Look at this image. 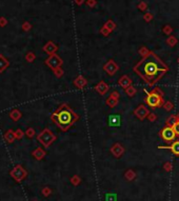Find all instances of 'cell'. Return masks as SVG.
<instances>
[{"mask_svg":"<svg viewBox=\"0 0 179 201\" xmlns=\"http://www.w3.org/2000/svg\"><path fill=\"white\" fill-rule=\"evenodd\" d=\"M133 173L132 172H129V173H126V178L128 179H132L133 178Z\"/></svg>","mask_w":179,"mask_h":201,"instance_id":"44","label":"cell"},{"mask_svg":"<svg viewBox=\"0 0 179 201\" xmlns=\"http://www.w3.org/2000/svg\"><path fill=\"white\" fill-rule=\"evenodd\" d=\"M162 108H163V110L166 111V112H170V111L174 110V104H173V102H172V101L168 100V101H164Z\"/></svg>","mask_w":179,"mask_h":201,"instance_id":"26","label":"cell"},{"mask_svg":"<svg viewBox=\"0 0 179 201\" xmlns=\"http://www.w3.org/2000/svg\"><path fill=\"white\" fill-rule=\"evenodd\" d=\"M173 130H174V132H175V134H176V136L177 137H179V121H177L176 122L175 124L173 125Z\"/></svg>","mask_w":179,"mask_h":201,"instance_id":"39","label":"cell"},{"mask_svg":"<svg viewBox=\"0 0 179 201\" xmlns=\"http://www.w3.org/2000/svg\"><path fill=\"white\" fill-rule=\"evenodd\" d=\"M132 83H133L132 79H131L128 75H122V76L118 79V84L122 87L123 90H125V89H128L129 86H132Z\"/></svg>","mask_w":179,"mask_h":201,"instance_id":"16","label":"cell"},{"mask_svg":"<svg viewBox=\"0 0 179 201\" xmlns=\"http://www.w3.org/2000/svg\"><path fill=\"white\" fill-rule=\"evenodd\" d=\"M177 61H178V63H179V58H178V60H177Z\"/></svg>","mask_w":179,"mask_h":201,"instance_id":"46","label":"cell"},{"mask_svg":"<svg viewBox=\"0 0 179 201\" xmlns=\"http://www.w3.org/2000/svg\"><path fill=\"white\" fill-rule=\"evenodd\" d=\"M171 166H172V165H171L170 162H166V164H164V167H166V171H170V170H171Z\"/></svg>","mask_w":179,"mask_h":201,"instance_id":"42","label":"cell"},{"mask_svg":"<svg viewBox=\"0 0 179 201\" xmlns=\"http://www.w3.org/2000/svg\"><path fill=\"white\" fill-rule=\"evenodd\" d=\"M159 136H160V138L163 139L164 141H166V142H173V141L175 140L176 137H177L175 134V132H174L173 127L166 126V125L160 130V132H159Z\"/></svg>","mask_w":179,"mask_h":201,"instance_id":"6","label":"cell"},{"mask_svg":"<svg viewBox=\"0 0 179 201\" xmlns=\"http://www.w3.org/2000/svg\"><path fill=\"white\" fill-rule=\"evenodd\" d=\"M15 134H16V138H17V139H22L23 136L25 135V133H23L22 130H20V129L16 130V131H15Z\"/></svg>","mask_w":179,"mask_h":201,"instance_id":"34","label":"cell"},{"mask_svg":"<svg viewBox=\"0 0 179 201\" xmlns=\"http://www.w3.org/2000/svg\"><path fill=\"white\" fill-rule=\"evenodd\" d=\"M162 33L168 35V36H171V34L173 33V27H172L170 24H166L162 27Z\"/></svg>","mask_w":179,"mask_h":201,"instance_id":"28","label":"cell"},{"mask_svg":"<svg viewBox=\"0 0 179 201\" xmlns=\"http://www.w3.org/2000/svg\"><path fill=\"white\" fill-rule=\"evenodd\" d=\"M25 135H27V137H28V138H33L36 135L35 130L33 129V127H28L27 131H25Z\"/></svg>","mask_w":179,"mask_h":201,"instance_id":"33","label":"cell"},{"mask_svg":"<svg viewBox=\"0 0 179 201\" xmlns=\"http://www.w3.org/2000/svg\"><path fill=\"white\" fill-rule=\"evenodd\" d=\"M53 73H54V75L56 76L57 78H61L64 75V71L62 70V68H56L55 71H53Z\"/></svg>","mask_w":179,"mask_h":201,"instance_id":"31","label":"cell"},{"mask_svg":"<svg viewBox=\"0 0 179 201\" xmlns=\"http://www.w3.org/2000/svg\"><path fill=\"white\" fill-rule=\"evenodd\" d=\"M9 67V61L2 54H0V73L4 72Z\"/></svg>","mask_w":179,"mask_h":201,"instance_id":"18","label":"cell"},{"mask_svg":"<svg viewBox=\"0 0 179 201\" xmlns=\"http://www.w3.org/2000/svg\"><path fill=\"white\" fill-rule=\"evenodd\" d=\"M31 29H32V25H31V23H30V22H28V21H25V22L22 24V30H23V31H25V32L30 31Z\"/></svg>","mask_w":179,"mask_h":201,"instance_id":"38","label":"cell"},{"mask_svg":"<svg viewBox=\"0 0 179 201\" xmlns=\"http://www.w3.org/2000/svg\"><path fill=\"white\" fill-rule=\"evenodd\" d=\"M4 140L6 141L8 143H13L14 141L16 140V134L15 132L13 131V130H8V131L6 132V134H4Z\"/></svg>","mask_w":179,"mask_h":201,"instance_id":"17","label":"cell"},{"mask_svg":"<svg viewBox=\"0 0 179 201\" xmlns=\"http://www.w3.org/2000/svg\"><path fill=\"white\" fill-rule=\"evenodd\" d=\"M119 98H120V94H119V92H117V91L112 92L111 95L107 97V99L106 100V105L110 106V108H115L119 102Z\"/></svg>","mask_w":179,"mask_h":201,"instance_id":"9","label":"cell"},{"mask_svg":"<svg viewBox=\"0 0 179 201\" xmlns=\"http://www.w3.org/2000/svg\"><path fill=\"white\" fill-rule=\"evenodd\" d=\"M45 151L43 150V148H37L36 150H34L33 151V153H32V155L34 156V157L36 158L37 160H41L42 158L44 157L45 156Z\"/></svg>","mask_w":179,"mask_h":201,"instance_id":"19","label":"cell"},{"mask_svg":"<svg viewBox=\"0 0 179 201\" xmlns=\"http://www.w3.org/2000/svg\"><path fill=\"white\" fill-rule=\"evenodd\" d=\"M21 116H22V114H21V112L18 108H14V110H12L11 112H9V118L15 122L20 119Z\"/></svg>","mask_w":179,"mask_h":201,"instance_id":"20","label":"cell"},{"mask_svg":"<svg viewBox=\"0 0 179 201\" xmlns=\"http://www.w3.org/2000/svg\"><path fill=\"white\" fill-rule=\"evenodd\" d=\"M150 110L147 108L144 104H140L136 108V110H134L133 114H134L136 117L138 118L139 120H144L145 118H147V116L150 114Z\"/></svg>","mask_w":179,"mask_h":201,"instance_id":"8","label":"cell"},{"mask_svg":"<svg viewBox=\"0 0 179 201\" xmlns=\"http://www.w3.org/2000/svg\"><path fill=\"white\" fill-rule=\"evenodd\" d=\"M56 139H57V136L50 129L42 130L39 133V135H37V140L39 141V143H41L42 145H43V148H45L51 146V144L53 143Z\"/></svg>","mask_w":179,"mask_h":201,"instance_id":"4","label":"cell"},{"mask_svg":"<svg viewBox=\"0 0 179 201\" xmlns=\"http://www.w3.org/2000/svg\"><path fill=\"white\" fill-rule=\"evenodd\" d=\"M133 72L152 87L169 72V67L152 51L147 57L140 59L133 68Z\"/></svg>","mask_w":179,"mask_h":201,"instance_id":"1","label":"cell"},{"mask_svg":"<svg viewBox=\"0 0 179 201\" xmlns=\"http://www.w3.org/2000/svg\"><path fill=\"white\" fill-rule=\"evenodd\" d=\"M177 121H178L177 116L176 115H170L166 120V126H173V125L175 124Z\"/></svg>","mask_w":179,"mask_h":201,"instance_id":"21","label":"cell"},{"mask_svg":"<svg viewBox=\"0 0 179 201\" xmlns=\"http://www.w3.org/2000/svg\"><path fill=\"white\" fill-rule=\"evenodd\" d=\"M42 49H43L44 53H47L50 56V55H53V54H56L58 46H57V44H55L54 41H47L43 46Z\"/></svg>","mask_w":179,"mask_h":201,"instance_id":"11","label":"cell"},{"mask_svg":"<svg viewBox=\"0 0 179 201\" xmlns=\"http://www.w3.org/2000/svg\"><path fill=\"white\" fill-rule=\"evenodd\" d=\"M176 116H177V119H178V121H179V113H178V114L176 115Z\"/></svg>","mask_w":179,"mask_h":201,"instance_id":"45","label":"cell"},{"mask_svg":"<svg viewBox=\"0 0 179 201\" xmlns=\"http://www.w3.org/2000/svg\"><path fill=\"white\" fill-rule=\"evenodd\" d=\"M94 90L99 94V95L103 96V95H106L107 93V91H109V86H107L104 81H99L98 83L94 86Z\"/></svg>","mask_w":179,"mask_h":201,"instance_id":"15","label":"cell"},{"mask_svg":"<svg viewBox=\"0 0 179 201\" xmlns=\"http://www.w3.org/2000/svg\"><path fill=\"white\" fill-rule=\"evenodd\" d=\"M110 151H111V153L113 154L115 157L119 158V157H121V156L123 155V153H125V148H123V146L121 145L119 142H116V143H114L113 145H112V148H111V150Z\"/></svg>","mask_w":179,"mask_h":201,"instance_id":"13","label":"cell"},{"mask_svg":"<svg viewBox=\"0 0 179 201\" xmlns=\"http://www.w3.org/2000/svg\"><path fill=\"white\" fill-rule=\"evenodd\" d=\"M119 123H120V119H119L118 116H111V117H110V124L111 125L117 126Z\"/></svg>","mask_w":179,"mask_h":201,"instance_id":"27","label":"cell"},{"mask_svg":"<svg viewBox=\"0 0 179 201\" xmlns=\"http://www.w3.org/2000/svg\"><path fill=\"white\" fill-rule=\"evenodd\" d=\"M44 63L51 68L52 71H55L56 68H61V65L63 64V60L61 59L60 56H58L57 54H53V55H50L49 57L45 59Z\"/></svg>","mask_w":179,"mask_h":201,"instance_id":"5","label":"cell"},{"mask_svg":"<svg viewBox=\"0 0 179 201\" xmlns=\"http://www.w3.org/2000/svg\"><path fill=\"white\" fill-rule=\"evenodd\" d=\"M8 24V20L6 19V17H0V27H3Z\"/></svg>","mask_w":179,"mask_h":201,"instance_id":"40","label":"cell"},{"mask_svg":"<svg viewBox=\"0 0 179 201\" xmlns=\"http://www.w3.org/2000/svg\"><path fill=\"white\" fill-rule=\"evenodd\" d=\"M87 5L91 9L95 8L97 5V0H87Z\"/></svg>","mask_w":179,"mask_h":201,"instance_id":"37","label":"cell"},{"mask_svg":"<svg viewBox=\"0 0 179 201\" xmlns=\"http://www.w3.org/2000/svg\"><path fill=\"white\" fill-rule=\"evenodd\" d=\"M79 115L68 103H61L59 108L51 115V120L54 122L59 130L66 132L79 120Z\"/></svg>","mask_w":179,"mask_h":201,"instance_id":"2","label":"cell"},{"mask_svg":"<svg viewBox=\"0 0 179 201\" xmlns=\"http://www.w3.org/2000/svg\"><path fill=\"white\" fill-rule=\"evenodd\" d=\"M72 182H73V183H75V184L78 183V182H79V178H78L77 176H75L73 179H72Z\"/></svg>","mask_w":179,"mask_h":201,"instance_id":"43","label":"cell"},{"mask_svg":"<svg viewBox=\"0 0 179 201\" xmlns=\"http://www.w3.org/2000/svg\"><path fill=\"white\" fill-rule=\"evenodd\" d=\"M11 175L17 181H20V180H22V179L25 177V175H27V172H25V170L23 169L22 166H20V165H17V166H16L15 169H14L13 171L11 172Z\"/></svg>","mask_w":179,"mask_h":201,"instance_id":"10","label":"cell"},{"mask_svg":"<svg viewBox=\"0 0 179 201\" xmlns=\"http://www.w3.org/2000/svg\"><path fill=\"white\" fill-rule=\"evenodd\" d=\"M118 70H119V65L117 64L113 59L107 60V62L104 63V65H103V71L106 73L107 75H110V76L115 75L116 73L118 72Z\"/></svg>","mask_w":179,"mask_h":201,"instance_id":"7","label":"cell"},{"mask_svg":"<svg viewBox=\"0 0 179 201\" xmlns=\"http://www.w3.org/2000/svg\"><path fill=\"white\" fill-rule=\"evenodd\" d=\"M137 8H138V10H139V11L144 12V11L147 10V2H144V1H140L139 3H138Z\"/></svg>","mask_w":179,"mask_h":201,"instance_id":"32","label":"cell"},{"mask_svg":"<svg viewBox=\"0 0 179 201\" xmlns=\"http://www.w3.org/2000/svg\"><path fill=\"white\" fill-rule=\"evenodd\" d=\"M147 120L150 122H155L157 120V115L155 113H150L149 116H147Z\"/></svg>","mask_w":179,"mask_h":201,"instance_id":"36","label":"cell"},{"mask_svg":"<svg viewBox=\"0 0 179 201\" xmlns=\"http://www.w3.org/2000/svg\"><path fill=\"white\" fill-rule=\"evenodd\" d=\"M153 19H154V15H153L152 13H150V12H147V13H145L144 15H143V20H144L145 22H151Z\"/></svg>","mask_w":179,"mask_h":201,"instance_id":"29","label":"cell"},{"mask_svg":"<svg viewBox=\"0 0 179 201\" xmlns=\"http://www.w3.org/2000/svg\"><path fill=\"white\" fill-rule=\"evenodd\" d=\"M85 0H75V3L77 4V5H82L83 3H84Z\"/></svg>","mask_w":179,"mask_h":201,"instance_id":"41","label":"cell"},{"mask_svg":"<svg viewBox=\"0 0 179 201\" xmlns=\"http://www.w3.org/2000/svg\"><path fill=\"white\" fill-rule=\"evenodd\" d=\"M100 34L103 35L104 37H107L110 34H111V32H110V31L107 30L106 27H102L101 29H100Z\"/></svg>","mask_w":179,"mask_h":201,"instance_id":"35","label":"cell"},{"mask_svg":"<svg viewBox=\"0 0 179 201\" xmlns=\"http://www.w3.org/2000/svg\"><path fill=\"white\" fill-rule=\"evenodd\" d=\"M103 27H106V29L109 30L110 32L112 33V32H113L114 30L116 29V23L114 22L113 20H111V19H110V20H107L106 23H104V25H103Z\"/></svg>","mask_w":179,"mask_h":201,"instance_id":"25","label":"cell"},{"mask_svg":"<svg viewBox=\"0 0 179 201\" xmlns=\"http://www.w3.org/2000/svg\"><path fill=\"white\" fill-rule=\"evenodd\" d=\"M158 148H166V150H170L174 155L179 157V140H174L171 144L166 145V146L159 145Z\"/></svg>","mask_w":179,"mask_h":201,"instance_id":"12","label":"cell"},{"mask_svg":"<svg viewBox=\"0 0 179 201\" xmlns=\"http://www.w3.org/2000/svg\"><path fill=\"white\" fill-rule=\"evenodd\" d=\"M25 59H27L28 62H33V61L36 59L35 53H33V52H28L27 55H25Z\"/></svg>","mask_w":179,"mask_h":201,"instance_id":"30","label":"cell"},{"mask_svg":"<svg viewBox=\"0 0 179 201\" xmlns=\"http://www.w3.org/2000/svg\"><path fill=\"white\" fill-rule=\"evenodd\" d=\"M125 93L126 94V96H129V97H134L136 94H137V90L133 86H129L128 89L125 90Z\"/></svg>","mask_w":179,"mask_h":201,"instance_id":"24","label":"cell"},{"mask_svg":"<svg viewBox=\"0 0 179 201\" xmlns=\"http://www.w3.org/2000/svg\"><path fill=\"white\" fill-rule=\"evenodd\" d=\"M143 92L145 93V103L150 106V108H162L164 103V99H163V91L160 89V87H155L153 91L147 92L144 89H143Z\"/></svg>","mask_w":179,"mask_h":201,"instance_id":"3","label":"cell"},{"mask_svg":"<svg viewBox=\"0 0 179 201\" xmlns=\"http://www.w3.org/2000/svg\"><path fill=\"white\" fill-rule=\"evenodd\" d=\"M73 84L76 87H77L78 90H84L85 86H88V80L85 79V78L83 77V76L79 75V76H77V77L75 78V79H74Z\"/></svg>","mask_w":179,"mask_h":201,"instance_id":"14","label":"cell"},{"mask_svg":"<svg viewBox=\"0 0 179 201\" xmlns=\"http://www.w3.org/2000/svg\"><path fill=\"white\" fill-rule=\"evenodd\" d=\"M166 44H168L169 46H171V48H173V46H175L176 44H177V38H176L175 36H173V35H171V36L168 37V39L166 40Z\"/></svg>","mask_w":179,"mask_h":201,"instance_id":"23","label":"cell"},{"mask_svg":"<svg viewBox=\"0 0 179 201\" xmlns=\"http://www.w3.org/2000/svg\"><path fill=\"white\" fill-rule=\"evenodd\" d=\"M138 53H139V55L141 56V58H145L152 53V51H150L147 46H141V48L139 49V51H138Z\"/></svg>","mask_w":179,"mask_h":201,"instance_id":"22","label":"cell"}]
</instances>
